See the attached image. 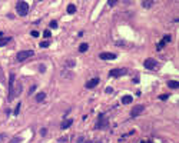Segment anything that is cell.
<instances>
[{"label":"cell","mask_w":179,"mask_h":143,"mask_svg":"<svg viewBox=\"0 0 179 143\" xmlns=\"http://www.w3.org/2000/svg\"><path fill=\"white\" fill-rule=\"evenodd\" d=\"M16 10H17L19 16H26L29 13V4L26 1H17L16 3Z\"/></svg>","instance_id":"1"},{"label":"cell","mask_w":179,"mask_h":143,"mask_svg":"<svg viewBox=\"0 0 179 143\" xmlns=\"http://www.w3.org/2000/svg\"><path fill=\"white\" fill-rule=\"evenodd\" d=\"M106 126H108V119H106L105 113H100L97 116V123L95 124V127L96 129H105Z\"/></svg>","instance_id":"2"},{"label":"cell","mask_w":179,"mask_h":143,"mask_svg":"<svg viewBox=\"0 0 179 143\" xmlns=\"http://www.w3.org/2000/svg\"><path fill=\"white\" fill-rule=\"evenodd\" d=\"M33 50H22V52H19L17 53V56H16V59L19 60V62H25L26 59H29V57L33 56Z\"/></svg>","instance_id":"3"},{"label":"cell","mask_w":179,"mask_h":143,"mask_svg":"<svg viewBox=\"0 0 179 143\" xmlns=\"http://www.w3.org/2000/svg\"><path fill=\"white\" fill-rule=\"evenodd\" d=\"M14 79H16V75L12 73L10 75V79H9V100H13L14 94H13V90H14Z\"/></svg>","instance_id":"4"},{"label":"cell","mask_w":179,"mask_h":143,"mask_svg":"<svg viewBox=\"0 0 179 143\" xmlns=\"http://www.w3.org/2000/svg\"><path fill=\"white\" fill-rule=\"evenodd\" d=\"M126 73H128L126 69H112V70L109 72V76H110V77H120V76H123V75H126Z\"/></svg>","instance_id":"5"},{"label":"cell","mask_w":179,"mask_h":143,"mask_svg":"<svg viewBox=\"0 0 179 143\" xmlns=\"http://www.w3.org/2000/svg\"><path fill=\"white\" fill-rule=\"evenodd\" d=\"M143 66H145L146 69H149V70H153V69L158 67V62H156L155 59H146V60L143 62Z\"/></svg>","instance_id":"6"},{"label":"cell","mask_w":179,"mask_h":143,"mask_svg":"<svg viewBox=\"0 0 179 143\" xmlns=\"http://www.w3.org/2000/svg\"><path fill=\"white\" fill-rule=\"evenodd\" d=\"M143 110H145V106H143V105H138V106H135V107L132 109L130 116H132V117H136V116H139V114L142 113Z\"/></svg>","instance_id":"7"},{"label":"cell","mask_w":179,"mask_h":143,"mask_svg":"<svg viewBox=\"0 0 179 143\" xmlns=\"http://www.w3.org/2000/svg\"><path fill=\"white\" fill-rule=\"evenodd\" d=\"M99 57L102 60H113V59H116V55L115 53H109V52H103V53L99 55Z\"/></svg>","instance_id":"8"},{"label":"cell","mask_w":179,"mask_h":143,"mask_svg":"<svg viewBox=\"0 0 179 143\" xmlns=\"http://www.w3.org/2000/svg\"><path fill=\"white\" fill-rule=\"evenodd\" d=\"M97 85H99V77H95V79H92V80H89L86 83V89H93V87H96Z\"/></svg>","instance_id":"9"},{"label":"cell","mask_w":179,"mask_h":143,"mask_svg":"<svg viewBox=\"0 0 179 143\" xmlns=\"http://www.w3.org/2000/svg\"><path fill=\"white\" fill-rule=\"evenodd\" d=\"M132 102H133V97L129 96V94H126V96L122 97V103H123V105H129V103H132Z\"/></svg>","instance_id":"10"},{"label":"cell","mask_w":179,"mask_h":143,"mask_svg":"<svg viewBox=\"0 0 179 143\" xmlns=\"http://www.w3.org/2000/svg\"><path fill=\"white\" fill-rule=\"evenodd\" d=\"M72 123H73V119H67V120H64V122L60 124V127H62V129H67V127L72 126Z\"/></svg>","instance_id":"11"},{"label":"cell","mask_w":179,"mask_h":143,"mask_svg":"<svg viewBox=\"0 0 179 143\" xmlns=\"http://www.w3.org/2000/svg\"><path fill=\"white\" fill-rule=\"evenodd\" d=\"M168 87H171V89H178L179 82H176V80H169V82H168Z\"/></svg>","instance_id":"12"},{"label":"cell","mask_w":179,"mask_h":143,"mask_svg":"<svg viewBox=\"0 0 179 143\" xmlns=\"http://www.w3.org/2000/svg\"><path fill=\"white\" fill-rule=\"evenodd\" d=\"M45 97H46V93H45V92H40V93L36 94V102H43Z\"/></svg>","instance_id":"13"},{"label":"cell","mask_w":179,"mask_h":143,"mask_svg":"<svg viewBox=\"0 0 179 143\" xmlns=\"http://www.w3.org/2000/svg\"><path fill=\"white\" fill-rule=\"evenodd\" d=\"M67 13H69V14L76 13V6H75V4H69V6H67Z\"/></svg>","instance_id":"14"},{"label":"cell","mask_w":179,"mask_h":143,"mask_svg":"<svg viewBox=\"0 0 179 143\" xmlns=\"http://www.w3.org/2000/svg\"><path fill=\"white\" fill-rule=\"evenodd\" d=\"M88 49H89V46H88V43H82V44L79 46V52H80V53H85V52H86Z\"/></svg>","instance_id":"15"},{"label":"cell","mask_w":179,"mask_h":143,"mask_svg":"<svg viewBox=\"0 0 179 143\" xmlns=\"http://www.w3.org/2000/svg\"><path fill=\"white\" fill-rule=\"evenodd\" d=\"M10 40H12V37H0V46H4V44H7Z\"/></svg>","instance_id":"16"},{"label":"cell","mask_w":179,"mask_h":143,"mask_svg":"<svg viewBox=\"0 0 179 143\" xmlns=\"http://www.w3.org/2000/svg\"><path fill=\"white\" fill-rule=\"evenodd\" d=\"M142 6H143L145 9H150V7L153 6V1H149V0H146V1H142Z\"/></svg>","instance_id":"17"},{"label":"cell","mask_w":179,"mask_h":143,"mask_svg":"<svg viewBox=\"0 0 179 143\" xmlns=\"http://www.w3.org/2000/svg\"><path fill=\"white\" fill-rule=\"evenodd\" d=\"M162 42H163L165 44H166V43H169V42H171V36H169V34H166V36H163V39H162Z\"/></svg>","instance_id":"18"},{"label":"cell","mask_w":179,"mask_h":143,"mask_svg":"<svg viewBox=\"0 0 179 143\" xmlns=\"http://www.w3.org/2000/svg\"><path fill=\"white\" fill-rule=\"evenodd\" d=\"M116 4H118L116 0H109V1H108V6H110V7H113V6H116Z\"/></svg>","instance_id":"19"},{"label":"cell","mask_w":179,"mask_h":143,"mask_svg":"<svg viewBox=\"0 0 179 143\" xmlns=\"http://www.w3.org/2000/svg\"><path fill=\"white\" fill-rule=\"evenodd\" d=\"M43 36L47 39V37H50V36H52V31H50V30H45V31H43Z\"/></svg>","instance_id":"20"},{"label":"cell","mask_w":179,"mask_h":143,"mask_svg":"<svg viewBox=\"0 0 179 143\" xmlns=\"http://www.w3.org/2000/svg\"><path fill=\"white\" fill-rule=\"evenodd\" d=\"M49 44H50V42H42V43H40V47L45 49V47H49Z\"/></svg>","instance_id":"21"},{"label":"cell","mask_w":179,"mask_h":143,"mask_svg":"<svg viewBox=\"0 0 179 143\" xmlns=\"http://www.w3.org/2000/svg\"><path fill=\"white\" fill-rule=\"evenodd\" d=\"M50 27L56 29V27H58V22H56V20H52V22H50Z\"/></svg>","instance_id":"22"},{"label":"cell","mask_w":179,"mask_h":143,"mask_svg":"<svg viewBox=\"0 0 179 143\" xmlns=\"http://www.w3.org/2000/svg\"><path fill=\"white\" fill-rule=\"evenodd\" d=\"M20 142H22V139H20V137H13L10 143H20Z\"/></svg>","instance_id":"23"},{"label":"cell","mask_w":179,"mask_h":143,"mask_svg":"<svg viewBox=\"0 0 179 143\" xmlns=\"http://www.w3.org/2000/svg\"><path fill=\"white\" fill-rule=\"evenodd\" d=\"M20 112V103H17V106H16V110H14V114H19Z\"/></svg>","instance_id":"24"},{"label":"cell","mask_w":179,"mask_h":143,"mask_svg":"<svg viewBox=\"0 0 179 143\" xmlns=\"http://www.w3.org/2000/svg\"><path fill=\"white\" fill-rule=\"evenodd\" d=\"M36 87H37V86H32V87H30V89H29V94H32V93H34V90H36Z\"/></svg>","instance_id":"25"},{"label":"cell","mask_w":179,"mask_h":143,"mask_svg":"<svg viewBox=\"0 0 179 143\" xmlns=\"http://www.w3.org/2000/svg\"><path fill=\"white\" fill-rule=\"evenodd\" d=\"M168 97H169L168 94H160V96H159V99H160V100H166Z\"/></svg>","instance_id":"26"},{"label":"cell","mask_w":179,"mask_h":143,"mask_svg":"<svg viewBox=\"0 0 179 143\" xmlns=\"http://www.w3.org/2000/svg\"><path fill=\"white\" fill-rule=\"evenodd\" d=\"M46 133H47V130H46L45 127H43V129H40V135H42V136H46Z\"/></svg>","instance_id":"27"},{"label":"cell","mask_w":179,"mask_h":143,"mask_svg":"<svg viewBox=\"0 0 179 143\" xmlns=\"http://www.w3.org/2000/svg\"><path fill=\"white\" fill-rule=\"evenodd\" d=\"M32 36H33V37H39V31L33 30V31H32Z\"/></svg>","instance_id":"28"},{"label":"cell","mask_w":179,"mask_h":143,"mask_svg":"<svg viewBox=\"0 0 179 143\" xmlns=\"http://www.w3.org/2000/svg\"><path fill=\"white\" fill-rule=\"evenodd\" d=\"M67 66H69V67H73V66H75V62H73V60H69V62H67Z\"/></svg>","instance_id":"29"},{"label":"cell","mask_w":179,"mask_h":143,"mask_svg":"<svg viewBox=\"0 0 179 143\" xmlns=\"http://www.w3.org/2000/svg\"><path fill=\"white\" fill-rule=\"evenodd\" d=\"M163 46H165V43H163V42H160V43H159V44H158V46H156V47H158V49H159V50H160V49H162V47H163Z\"/></svg>","instance_id":"30"},{"label":"cell","mask_w":179,"mask_h":143,"mask_svg":"<svg viewBox=\"0 0 179 143\" xmlns=\"http://www.w3.org/2000/svg\"><path fill=\"white\" fill-rule=\"evenodd\" d=\"M4 139H6V135H4V133H1V135H0V142H1V140H4Z\"/></svg>","instance_id":"31"},{"label":"cell","mask_w":179,"mask_h":143,"mask_svg":"<svg viewBox=\"0 0 179 143\" xmlns=\"http://www.w3.org/2000/svg\"><path fill=\"white\" fill-rule=\"evenodd\" d=\"M39 70H40V72H45V70H46V67H45V66H43V64H42V66H40V67H39Z\"/></svg>","instance_id":"32"},{"label":"cell","mask_w":179,"mask_h":143,"mask_svg":"<svg viewBox=\"0 0 179 143\" xmlns=\"http://www.w3.org/2000/svg\"><path fill=\"white\" fill-rule=\"evenodd\" d=\"M66 140H67V137H60V139H59V142H62V143L66 142Z\"/></svg>","instance_id":"33"},{"label":"cell","mask_w":179,"mask_h":143,"mask_svg":"<svg viewBox=\"0 0 179 143\" xmlns=\"http://www.w3.org/2000/svg\"><path fill=\"white\" fill-rule=\"evenodd\" d=\"M85 142V139H83V137H79V139H77V143H83Z\"/></svg>","instance_id":"34"},{"label":"cell","mask_w":179,"mask_h":143,"mask_svg":"<svg viewBox=\"0 0 179 143\" xmlns=\"http://www.w3.org/2000/svg\"><path fill=\"white\" fill-rule=\"evenodd\" d=\"M106 93H112V87H108L106 89Z\"/></svg>","instance_id":"35"},{"label":"cell","mask_w":179,"mask_h":143,"mask_svg":"<svg viewBox=\"0 0 179 143\" xmlns=\"http://www.w3.org/2000/svg\"><path fill=\"white\" fill-rule=\"evenodd\" d=\"M141 143H148V142H141Z\"/></svg>","instance_id":"36"},{"label":"cell","mask_w":179,"mask_h":143,"mask_svg":"<svg viewBox=\"0 0 179 143\" xmlns=\"http://www.w3.org/2000/svg\"><path fill=\"white\" fill-rule=\"evenodd\" d=\"M97 143H100V142H97Z\"/></svg>","instance_id":"37"}]
</instances>
